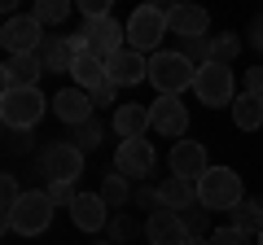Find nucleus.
Instances as JSON below:
<instances>
[{
	"mask_svg": "<svg viewBox=\"0 0 263 245\" xmlns=\"http://www.w3.org/2000/svg\"><path fill=\"white\" fill-rule=\"evenodd\" d=\"M44 110H53V101L40 88H5L0 92V122L9 132H31L44 118Z\"/></svg>",
	"mask_w": 263,
	"mask_h": 245,
	"instance_id": "obj_1",
	"label": "nucleus"
},
{
	"mask_svg": "<svg viewBox=\"0 0 263 245\" xmlns=\"http://www.w3.org/2000/svg\"><path fill=\"white\" fill-rule=\"evenodd\" d=\"M193 79H197V66L180 48H158L149 57V84L158 88V96H180L184 88H193Z\"/></svg>",
	"mask_w": 263,
	"mask_h": 245,
	"instance_id": "obj_2",
	"label": "nucleus"
},
{
	"mask_svg": "<svg viewBox=\"0 0 263 245\" xmlns=\"http://www.w3.org/2000/svg\"><path fill=\"white\" fill-rule=\"evenodd\" d=\"M246 201L241 175L233 167H206V175L197 179V206L202 210H237Z\"/></svg>",
	"mask_w": 263,
	"mask_h": 245,
	"instance_id": "obj_3",
	"label": "nucleus"
},
{
	"mask_svg": "<svg viewBox=\"0 0 263 245\" xmlns=\"http://www.w3.org/2000/svg\"><path fill=\"white\" fill-rule=\"evenodd\" d=\"M53 197H48V189H27L22 193V201L5 215V232H22V236H40L48 232V223H53Z\"/></svg>",
	"mask_w": 263,
	"mask_h": 245,
	"instance_id": "obj_4",
	"label": "nucleus"
},
{
	"mask_svg": "<svg viewBox=\"0 0 263 245\" xmlns=\"http://www.w3.org/2000/svg\"><path fill=\"white\" fill-rule=\"evenodd\" d=\"M123 27H127V48L154 57L158 44H162V35L171 31V22H167V9L162 5H141V9H132V18Z\"/></svg>",
	"mask_w": 263,
	"mask_h": 245,
	"instance_id": "obj_5",
	"label": "nucleus"
},
{
	"mask_svg": "<svg viewBox=\"0 0 263 245\" xmlns=\"http://www.w3.org/2000/svg\"><path fill=\"white\" fill-rule=\"evenodd\" d=\"M44 27H40L35 13H18V18H5V27H0V44H5V53L9 57H31L44 48Z\"/></svg>",
	"mask_w": 263,
	"mask_h": 245,
	"instance_id": "obj_6",
	"label": "nucleus"
},
{
	"mask_svg": "<svg viewBox=\"0 0 263 245\" xmlns=\"http://www.w3.org/2000/svg\"><path fill=\"white\" fill-rule=\"evenodd\" d=\"M75 35L84 39V48H88L92 57H101V62H110L114 53L127 48V27L114 22V18H92V22H84Z\"/></svg>",
	"mask_w": 263,
	"mask_h": 245,
	"instance_id": "obj_7",
	"label": "nucleus"
},
{
	"mask_svg": "<svg viewBox=\"0 0 263 245\" xmlns=\"http://www.w3.org/2000/svg\"><path fill=\"white\" fill-rule=\"evenodd\" d=\"M193 92L202 105H233V66H219V62H206L197 66V79H193Z\"/></svg>",
	"mask_w": 263,
	"mask_h": 245,
	"instance_id": "obj_8",
	"label": "nucleus"
},
{
	"mask_svg": "<svg viewBox=\"0 0 263 245\" xmlns=\"http://www.w3.org/2000/svg\"><path fill=\"white\" fill-rule=\"evenodd\" d=\"M154 162H158V153H154L149 140H119V149H114V171L136 179V184L145 175H154Z\"/></svg>",
	"mask_w": 263,
	"mask_h": 245,
	"instance_id": "obj_9",
	"label": "nucleus"
},
{
	"mask_svg": "<svg viewBox=\"0 0 263 245\" xmlns=\"http://www.w3.org/2000/svg\"><path fill=\"white\" fill-rule=\"evenodd\" d=\"M40 171L48 179H79L84 175V153L70 140H53L44 153H40Z\"/></svg>",
	"mask_w": 263,
	"mask_h": 245,
	"instance_id": "obj_10",
	"label": "nucleus"
},
{
	"mask_svg": "<svg viewBox=\"0 0 263 245\" xmlns=\"http://www.w3.org/2000/svg\"><path fill=\"white\" fill-rule=\"evenodd\" d=\"M105 75H110L114 88H136L141 79H149V57L136 53V48H123L105 62Z\"/></svg>",
	"mask_w": 263,
	"mask_h": 245,
	"instance_id": "obj_11",
	"label": "nucleus"
},
{
	"mask_svg": "<svg viewBox=\"0 0 263 245\" xmlns=\"http://www.w3.org/2000/svg\"><path fill=\"white\" fill-rule=\"evenodd\" d=\"M79 53H88L79 35H48L44 48H40V62H44V70H57V75L66 70V75H70L75 62H79Z\"/></svg>",
	"mask_w": 263,
	"mask_h": 245,
	"instance_id": "obj_12",
	"label": "nucleus"
},
{
	"mask_svg": "<svg viewBox=\"0 0 263 245\" xmlns=\"http://www.w3.org/2000/svg\"><path fill=\"white\" fill-rule=\"evenodd\" d=\"M53 114L66 127H84V122H92L97 105H92V96H88L84 88H62V92L53 96Z\"/></svg>",
	"mask_w": 263,
	"mask_h": 245,
	"instance_id": "obj_13",
	"label": "nucleus"
},
{
	"mask_svg": "<svg viewBox=\"0 0 263 245\" xmlns=\"http://www.w3.org/2000/svg\"><path fill=\"white\" fill-rule=\"evenodd\" d=\"M149 127L158 136H184L189 132V110L180 105V96H158L149 105Z\"/></svg>",
	"mask_w": 263,
	"mask_h": 245,
	"instance_id": "obj_14",
	"label": "nucleus"
},
{
	"mask_svg": "<svg viewBox=\"0 0 263 245\" xmlns=\"http://www.w3.org/2000/svg\"><path fill=\"white\" fill-rule=\"evenodd\" d=\"M145 236H149V245H184L189 241V228L184 219L176 215V210H154L149 219H145Z\"/></svg>",
	"mask_w": 263,
	"mask_h": 245,
	"instance_id": "obj_15",
	"label": "nucleus"
},
{
	"mask_svg": "<svg viewBox=\"0 0 263 245\" xmlns=\"http://www.w3.org/2000/svg\"><path fill=\"white\" fill-rule=\"evenodd\" d=\"M70 219H75L79 232H101V228H110V206L101 201V193H79L75 206H70Z\"/></svg>",
	"mask_w": 263,
	"mask_h": 245,
	"instance_id": "obj_16",
	"label": "nucleus"
},
{
	"mask_svg": "<svg viewBox=\"0 0 263 245\" xmlns=\"http://www.w3.org/2000/svg\"><path fill=\"white\" fill-rule=\"evenodd\" d=\"M206 149L202 140H176L171 145V175H184V179H202L206 175Z\"/></svg>",
	"mask_w": 263,
	"mask_h": 245,
	"instance_id": "obj_17",
	"label": "nucleus"
},
{
	"mask_svg": "<svg viewBox=\"0 0 263 245\" xmlns=\"http://www.w3.org/2000/svg\"><path fill=\"white\" fill-rule=\"evenodd\" d=\"M40 75H44L40 53H31V57H5V66H0V84H5V88H40Z\"/></svg>",
	"mask_w": 263,
	"mask_h": 245,
	"instance_id": "obj_18",
	"label": "nucleus"
},
{
	"mask_svg": "<svg viewBox=\"0 0 263 245\" xmlns=\"http://www.w3.org/2000/svg\"><path fill=\"white\" fill-rule=\"evenodd\" d=\"M167 22H171V31H176L180 39H197V35H206L211 13L202 9V5H171V9H167Z\"/></svg>",
	"mask_w": 263,
	"mask_h": 245,
	"instance_id": "obj_19",
	"label": "nucleus"
},
{
	"mask_svg": "<svg viewBox=\"0 0 263 245\" xmlns=\"http://www.w3.org/2000/svg\"><path fill=\"white\" fill-rule=\"evenodd\" d=\"M158 193H162V206L176 210V215H184V210L197 206V179L171 175V179H162V184H158Z\"/></svg>",
	"mask_w": 263,
	"mask_h": 245,
	"instance_id": "obj_20",
	"label": "nucleus"
},
{
	"mask_svg": "<svg viewBox=\"0 0 263 245\" xmlns=\"http://www.w3.org/2000/svg\"><path fill=\"white\" fill-rule=\"evenodd\" d=\"M114 132L123 136V140H145V132H149V105H119L114 110Z\"/></svg>",
	"mask_w": 263,
	"mask_h": 245,
	"instance_id": "obj_21",
	"label": "nucleus"
},
{
	"mask_svg": "<svg viewBox=\"0 0 263 245\" xmlns=\"http://www.w3.org/2000/svg\"><path fill=\"white\" fill-rule=\"evenodd\" d=\"M70 79H75V88H84V92H97V88L110 84V75H105V62L92 53H79L75 70H70Z\"/></svg>",
	"mask_w": 263,
	"mask_h": 245,
	"instance_id": "obj_22",
	"label": "nucleus"
},
{
	"mask_svg": "<svg viewBox=\"0 0 263 245\" xmlns=\"http://www.w3.org/2000/svg\"><path fill=\"white\" fill-rule=\"evenodd\" d=\"M233 118H237L241 132H259V127H263V96L241 92V96H237V105H233Z\"/></svg>",
	"mask_w": 263,
	"mask_h": 245,
	"instance_id": "obj_23",
	"label": "nucleus"
},
{
	"mask_svg": "<svg viewBox=\"0 0 263 245\" xmlns=\"http://www.w3.org/2000/svg\"><path fill=\"white\" fill-rule=\"evenodd\" d=\"M101 201H105L110 210H123V206L132 201V179L119 175V171H110V175L101 179Z\"/></svg>",
	"mask_w": 263,
	"mask_h": 245,
	"instance_id": "obj_24",
	"label": "nucleus"
},
{
	"mask_svg": "<svg viewBox=\"0 0 263 245\" xmlns=\"http://www.w3.org/2000/svg\"><path fill=\"white\" fill-rule=\"evenodd\" d=\"M233 228H237V232H246V236H259V232H263V201H250V197H246L241 206L233 210Z\"/></svg>",
	"mask_w": 263,
	"mask_h": 245,
	"instance_id": "obj_25",
	"label": "nucleus"
},
{
	"mask_svg": "<svg viewBox=\"0 0 263 245\" xmlns=\"http://www.w3.org/2000/svg\"><path fill=\"white\" fill-rule=\"evenodd\" d=\"M31 13L40 18V27H48V22H57V27H62V22L70 18V0H40Z\"/></svg>",
	"mask_w": 263,
	"mask_h": 245,
	"instance_id": "obj_26",
	"label": "nucleus"
},
{
	"mask_svg": "<svg viewBox=\"0 0 263 245\" xmlns=\"http://www.w3.org/2000/svg\"><path fill=\"white\" fill-rule=\"evenodd\" d=\"M70 145H75L79 153H92V149H101V122H84V127H75V136H70Z\"/></svg>",
	"mask_w": 263,
	"mask_h": 245,
	"instance_id": "obj_27",
	"label": "nucleus"
},
{
	"mask_svg": "<svg viewBox=\"0 0 263 245\" xmlns=\"http://www.w3.org/2000/svg\"><path fill=\"white\" fill-rule=\"evenodd\" d=\"M237 53H241V39L237 35H215L211 39V62H219V66H228Z\"/></svg>",
	"mask_w": 263,
	"mask_h": 245,
	"instance_id": "obj_28",
	"label": "nucleus"
},
{
	"mask_svg": "<svg viewBox=\"0 0 263 245\" xmlns=\"http://www.w3.org/2000/svg\"><path fill=\"white\" fill-rule=\"evenodd\" d=\"M44 189H48V197H53V206H66V210L75 206V197H79L75 179H48Z\"/></svg>",
	"mask_w": 263,
	"mask_h": 245,
	"instance_id": "obj_29",
	"label": "nucleus"
},
{
	"mask_svg": "<svg viewBox=\"0 0 263 245\" xmlns=\"http://www.w3.org/2000/svg\"><path fill=\"white\" fill-rule=\"evenodd\" d=\"M180 53H184L193 66H206V62H211V39H206V35H197V39H180Z\"/></svg>",
	"mask_w": 263,
	"mask_h": 245,
	"instance_id": "obj_30",
	"label": "nucleus"
},
{
	"mask_svg": "<svg viewBox=\"0 0 263 245\" xmlns=\"http://www.w3.org/2000/svg\"><path fill=\"white\" fill-rule=\"evenodd\" d=\"M132 236H136V219L119 210V215L110 219V241H132Z\"/></svg>",
	"mask_w": 263,
	"mask_h": 245,
	"instance_id": "obj_31",
	"label": "nucleus"
},
{
	"mask_svg": "<svg viewBox=\"0 0 263 245\" xmlns=\"http://www.w3.org/2000/svg\"><path fill=\"white\" fill-rule=\"evenodd\" d=\"M132 201H136L141 210H149V215H154V210H162V193H158V189H149V184H141V189L132 193Z\"/></svg>",
	"mask_w": 263,
	"mask_h": 245,
	"instance_id": "obj_32",
	"label": "nucleus"
},
{
	"mask_svg": "<svg viewBox=\"0 0 263 245\" xmlns=\"http://www.w3.org/2000/svg\"><path fill=\"white\" fill-rule=\"evenodd\" d=\"M211 245H250V236L228 223V228H215V232H211Z\"/></svg>",
	"mask_w": 263,
	"mask_h": 245,
	"instance_id": "obj_33",
	"label": "nucleus"
},
{
	"mask_svg": "<svg viewBox=\"0 0 263 245\" xmlns=\"http://www.w3.org/2000/svg\"><path fill=\"white\" fill-rule=\"evenodd\" d=\"M206 215H211V210H184V215H180L184 228H189V236H211L206 232Z\"/></svg>",
	"mask_w": 263,
	"mask_h": 245,
	"instance_id": "obj_34",
	"label": "nucleus"
},
{
	"mask_svg": "<svg viewBox=\"0 0 263 245\" xmlns=\"http://www.w3.org/2000/svg\"><path fill=\"white\" fill-rule=\"evenodd\" d=\"M88 96H92V105H114L119 88H114V84H105V88H97V92H88ZM114 110H119V105H114Z\"/></svg>",
	"mask_w": 263,
	"mask_h": 245,
	"instance_id": "obj_35",
	"label": "nucleus"
},
{
	"mask_svg": "<svg viewBox=\"0 0 263 245\" xmlns=\"http://www.w3.org/2000/svg\"><path fill=\"white\" fill-rule=\"evenodd\" d=\"M246 92H250V96H263V66L246 70Z\"/></svg>",
	"mask_w": 263,
	"mask_h": 245,
	"instance_id": "obj_36",
	"label": "nucleus"
},
{
	"mask_svg": "<svg viewBox=\"0 0 263 245\" xmlns=\"http://www.w3.org/2000/svg\"><path fill=\"white\" fill-rule=\"evenodd\" d=\"M250 44L263 48V13H259V22H254V31H250Z\"/></svg>",
	"mask_w": 263,
	"mask_h": 245,
	"instance_id": "obj_37",
	"label": "nucleus"
},
{
	"mask_svg": "<svg viewBox=\"0 0 263 245\" xmlns=\"http://www.w3.org/2000/svg\"><path fill=\"white\" fill-rule=\"evenodd\" d=\"M184 245H211V236H189Z\"/></svg>",
	"mask_w": 263,
	"mask_h": 245,
	"instance_id": "obj_38",
	"label": "nucleus"
},
{
	"mask_svg": "<svg viewBox=\"0 0 263 245\" xmlns=\"http://www.w3.org/2000/svg\"><path fill=\"white\" fill-rule=\"evenodd\" d=\"M254 245H263V232H259V236H254Z\"/></svg>",
	"mask_w": 263,
	"mask_h": 245,
	"instance_id": "obj_39",
	"label": "nucleus"
},
{
	"mask_svg": "<svg viewBox=\"0 0 263 245\" xmlns=\"http://www.w3.org/2000/svg\"><path fill=\"white\" fill-rule=\"evenodd\" d=\"M97 245H110V241H97Z\"/></svg>",
	"mask_w": 263,
	"mask_h": 245,
	"instance_id": "obj_40",
	"label": "nucleus"
}]
</instances>
